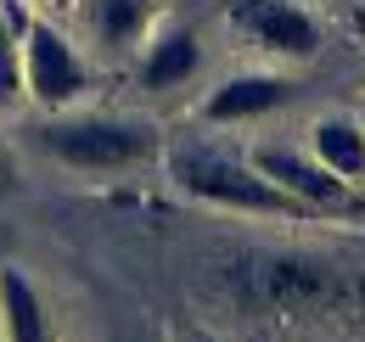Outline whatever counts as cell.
Wrapping results in <instances>:
<instances>
[{"label": "cell", "instance_id": "cell-10", "mask_svg": "<svg viewBox=\"0 0 365 342\" xmlns=\"http://www.w3.org/2000/svg\"><path fill=\"white\" fill-rule=\"evenodd\" d=\"M202 68V51H197V34L191 28H158L152 45L140 51V90H180L191 73Z\"/></svg>", "mask_w": 365, "mask_h": 342}, {"label": "cell", "instance_id": "cell-13", "mask_svg": "<svg viewBox=\"0 0 365 342\" xmlns=\"http://www.w3.org/2000/svg\"><path fill=\"white\" fill-rule=\"evenodd\" d=\"M6 180H11V174H6V157H0V185H6Z\"/></svg>", "mask_w": 365, "mask_h": 342}, {"label": "cell", "instance_id": "cell-4", "mask_svg": "<svg viewBox=\"0 0 365 342\" xmlns=\"http://www.w3.org/2000/svg\"><path fill=\"white\" fill-rule=\"evenodd\" d=\"M17 40H23V101H34L46 113H68L91 90V68H85L79 45L68 40L51 17H34L23 6Z\"/></svg>", "mask_w": 365, "mask_h": 342}, {"label": "cell", "instance_id": "cell-12", "mask_svg": "<svg viewBox=\"0 0 365 342\" xmlns=\"http://www.w3.org/2000/svg\"><path fill=\"white\" fill-rule=\"evenodd\" d=\"M140 28H146V0H96L101 45H135Z\"/></svg>", "mask_w": 365, "mask_h": 342}, {"label": "cell", "instance_id": "cell-8", "mask_svg": "<svg viewBox=\"0 0 365 342\" xmlns=\"http://www.w3.org/2000/svg\"><path fill=\"white\" fill-rule=\"evenodd\" d=\"M292 95L298 90H292V79H281V73H236V79L208 90L202 118L208 124H247V118H264L275 107H287Z\"/></svg>", "mask_w": 365, "mask_h": 342}, {"label": "cell", "instance_id": "cell-6", "mask_svg": "<svg viewBox=\"0 0 365 342\" xmlns=\"http://www.w3.org/2000/svg\"><path fill=\"white\" fill-rule=\"evenodd\" d=\"M253 169L270 180L275 191H287L292 202H304L309 214H331V208H354V191L343 180L320 169L315 157H304L298 146H259L253 152Z\"/></svg>", "mask_w": 365, "mask_h": 342}, {"label": "cell", "instance_id": "cell-7", "mask_svg": "<svg viewBox=\"0 0 365 342\" xmlns=\"http://www.w3.org/2000/svg\"><path fill=\"white\" fill-rule=\"evenodd\" d=\"M0 342H62L51 298L23 264H0Z\"/></svg>", "mask_w": 365, "mask_h": 342}, {"label": "cell", "instance_id": "cell-3", "mask_svg": "<svg viewBox=\"0 0 365 342\" xmlns=\"http://www.w3.org/2000/svg\"><path fill=\"white\" fill-rule=\"evenodd\" d=\"M40 152L73 174H124L158 152V129L135 118H101V113H51L34 129Z\"/></svg>", "mask_w": 365, "mask_h": 342}, {"label": "cell", "instance_id": "cell-14", "mask_svg": "<svg viewBox=\"0 0 365 342\" xmlns=\"http://www.w3.org/2000/svg\"><path fill=\"white\" fill-rule=\"evenodd\" d=\"M29 6H56V0H29Z\"/></svg>", "mask_w": 365, "mask_h": 342}, {"label": "cell", "instance_id": "cell-9", "mask_svg": "<svg viewBox=\"0 0 365 342\" xmlns=\"http://www.w3.org/2000/svg\"><path fill=\"white\" fill-rule=\"evenodd\" d=\"M309 157H315L331 180H343L349 191L365 185V124L349 118V113L315 118V129H309Z\"/></svg>", "mask_w": 365, "mask_h": 342}, {"label": "cell", "instance_id": "cell-2", "mask_svg": "<svg viewBox=\"0 0 365 342\" xmlns=\"http://www.w3.org/2000/svg\"><path fill=\"white\" fill-rule=\"evenodd\" d=\"M169 180L180 185L185 197L208 202V208L259 214V219H304V224L315 219L304 202H292L287 191H275L253 163L225 157V152H214V146H175V152H169Z\"/></svg>", "mask_w": 365, "mask_h": 342}, {"label": "cell", "instance_id": "cell-11", "mask_svg": "<svg viewBox=\"0 0 365 342\" xmlns=\"http://www.w3.org/2000/svg\"><path fill=\"white\" fill-rule=\"evenodd\" d=\"M23 6H0V113L23 101V40H17Z\"/></svg>", "mask_w": 365, "mask_h": 342}, {"label": "cell", "instance_id": "cell-1", "mask_svg": "<svg viewBox=\"0 0 365 342\" xmlns=\"http://www.w3.org/2000/svg\"><path fill=\"white\" fill-rule=\"evenodd\" d=\"M236 303L264 320H354L365 314V275L315 253H247L230 269Z\"/></svg>", "mask_w": 365, "mask_h": 342}, {"label": "cell", "instance_id": "cell-5", "mask_svg": "<svg viewBox=\"0 0 365 342\" xmlns=\"http://www.w3.org/2000/svg\"><path fill=\"white\" fill-rule=\"evenodd\" d=\"M230 28L275 62H309L320 51V23L292 0H236Z\"/></svg>", "mask_w": 365, "mask_h": 342}]
</instances>
